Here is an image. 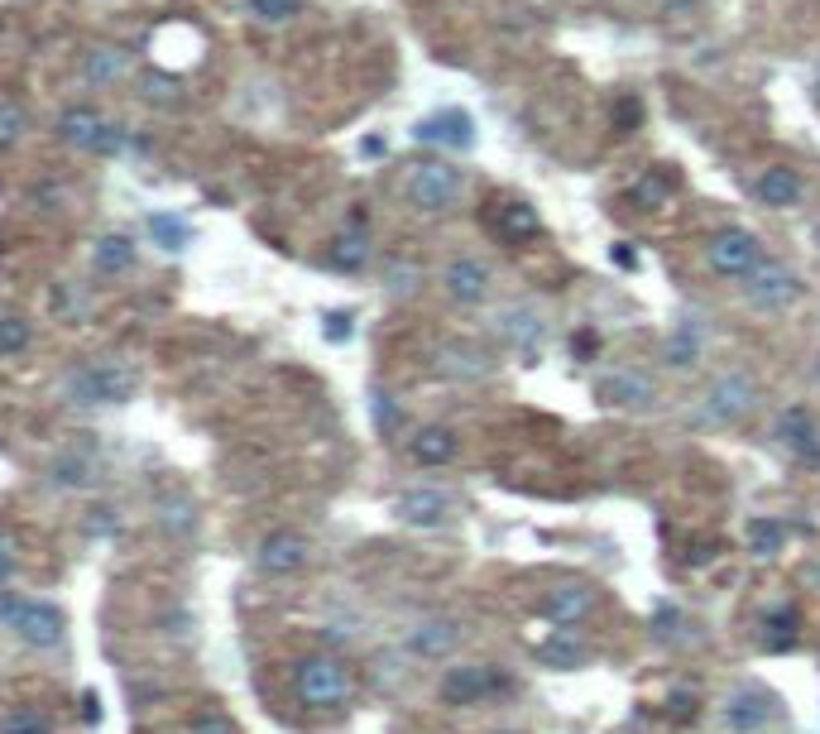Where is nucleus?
I'll return each mask as SVG.
<instances>
[{
	"instance_id": "nucleus-1",
	"label": "nucleus",
	"mask_w": 820,
	"mask_h": 734,
	"mask_svg": "<svg viewBox=\"0 0 820 734\" xmlns=\"http://www.w3.org/2000/svg\"><path fill=\"white\" fill-rule=\"evenodd\" d=\"M293 696L316 715L345 711L355 696V672L345 668L336 653H308V658H298V668H293Z\"/></svg>"
},
{
	"instance_id": "nucleus-2",
	"label": "nucleus",
	"mask_w": 820,
	"mask_h": 734,
	"mask_svg": "<svg viewBox=\"0 0 820 734\" xmlns=\"http://www.w3.org/2000/svg\"><path fill=\"white\" fill-rule=\"evenodd\" d=\"M0 624L20 633L29 648H58L68 633V614L49 600H20L10 590H0Z\"/></svg>"
},
{
	"instance_id": "nucleus-3",
	"label": "nucleus",
	"mask_w": 820,
	"mask_h": 734,
	"mask_svg": "<svg viewBox=\"0 0 820 734\" xmlns=\"http://www.w3.org/2000/svg\"><path fill=\"white\" fill-rule=\"evenodd\" d=\"M58 139L68 144V149H82V154H96V158H115L125 149V130L106 121L101 111L92 106H68L58 115Z\"/></svg>"
},
{
	"instance_id": "nucleus-4",
	"label": "nucleus",
	"mask_w": 820,
	"mask_h": 734,
	"mask_svg": "<svg viewBox=\"0 0 820 734\" xmlns=\"http://www.w3.org/2000/svg\"><path fill=\"white\" fill-rule=\"evenodd\" d=\"M135 389H139V374L129 365H115V360H96V365H86L68 380L72 403H86V409H96V403H125Z\"/></svg>"
},
{
	"instance_id": "nucleus-5",
	"label": "nucleus",
	"mask_w": 820,
	"mask_h": 734,
	"mask_svg": "<svg viewBox=\"0 0 820 734\" xmlns=\"http://www.w3.org/2000/svg\"><path fill=\"white\" fill-rule=\"evenodd\" d=\"M754 403H758V384L748 380L744 370H729L710 384V394H705V403L696 409V423L700 427H729V423H739Z\"/></svg>"
},
{
	"instance_id": "nucleus-6",
	"label": "nucleus",
	"mask_w": 820,
	"mask_h": 734,
	"mask_svg": "<svg viewBox=\"0 0 820 734\" xmlns=\"http://www.w3.org/2000/svg\"><path fill=\"white\" fill-rule=\"evenodd\" d=\"M705 265L715 273H725V279H748L762 265V240L744 226H725L705 240Z\"/></svg>"
},
{
	"instance_id": "nucleus-7",
	"label": "nucleus",
	"mask_w": 820,
	"mask_h": 734,
	"mask_svg": "<svg viewBox=\"0 0 820 734\" xmlns=\"http://www.w3.org/2000/svg\"><path fill=\"white\" fill-rule=\"evenodd\" d=\"M460 187H466L460 168L442 164V158H432V164H417V168L408 173V201H413L417 211H427V216L451 211L456 201H460Z\"/></svg>"
},
{
	"instance_id": "nucleus-8",
	"label": "nucleus",
	"mask_w": 820,
	"mask_h": 734,
	"mask_svg": "<svg viewBox=\"0 0 820 734\" xmlns=\"http://www.w3.org/2000/svg\"><path fill=\"white\" fill-rule=\"evenodd\" d=\"M801 293H806V283L787 265H772V259H762V265L748 273V283H744L748 308H758V312H787Z\"/></svg>"
},
{
	"instance_id": "nucleus-9",
	"label": "nucleus",
	"mask_w": 820,
	"mask_h": 734,
	"mask_svg": "<svg viewBox=\"0 0 820 734\" xmlns=\"http://www.w3.org/2000/svg\"><path fill=\"white\" fill-rule=\"evenodd\" d=\"M509 686V676H504L499 668H485V662H466V668H451L442 676L437 696L442 705H480L489 696H499V691Z\"/></svg>"
},
{
	"instance_id": "nucleus-10",
	"label": "nucleus",
	"mask_w": 820,
	"mask_h": 734,
	"mask_svg": "<svg viewBox=\"0 0 820 734\" xmlns=\"http://www.w3.org/2000/svg\"><path fill=\"white\" fill-rule=\"evenodd\" d=\"M595 604H600V590L590 581H557L542 596V619L557 624V629H575L595 614Z\"/></svg>"
},
{
	"instance_id": "nucleus-11",
	"label": "nucleus",
	"mask_w": 820,
	"mask_h": 734,
	"mask_svg": "<svg viewBox=\"0 0 820 734\" xmlns=\"http://www.w3.org/2000/svg\"><path fill=\"white\" fill-rule=\"evenodd\" d=\"M595 399L610 409H647L657 399V384L643 370H610L595 380Z\"/></svg>"
},
{
	"instance_id": "nucleus-12",
	"label": "nucleus",
	"mask_w": 820,
	"mask_h": 734,
	"mask_svg": "<svg viewBox=\"0 0 820 734\" xmlns=\"http://www.w3.org/2000/svg\"><path fill=\"white\" fill-rule=\"evenodd\" d=\"M308 557H312V542L293 528H279L259 542V571H269V576H293L308 567Z\"/></svg>"
},
{
	"instance_id": "nucleus-13",
	"label": "nucleus",
	"mask_w": 820,
	"mask_h": 734,
	"mask_svg": "<svg viewBox=\"0 0 820 734\" xmlns=\"http://www.w3.org/2000/svg\"><path fill=\"white\" fill-rule=\"evenodd\" d=\"M777 437H782V446L801 461V466H811V471L820 466V427L806 409H787L782 417H777Z\"/></svg>"
},
{
	"instance_id": "nucleus-14",
	"label": "nucleus",
	"mask_w": 820,
	"mask_h": 734,
	"mask_svg": "<svg viewBox=\"0 0 820 734\" xmlns=\"http://www.w3.org/2000/svg\"><path fill=\"white\" fill-rule=\"evenodd\" d=\"M768 720H772V696H768V691H758V686H739L725 701V725H729V734H758Z\"/></svg>"
},
{
	"instance_id": "nucleus-15",
	"label": "nucleus",
	"mask_w": 820,
	"mask_h": 734,
	"mask_svg": "<svg viewBox=\"0 0 820 734\" xmlns=\"http://www.w3.org/2000/svg\"><path fill=\"white\" fill-rule=\"evenodd\" d=\"M442 288L451 293L456 302H485L489 298V269L480 265V259H470V255H460V259H451V265L442 269Z\"/></svg>"
},
{
	"instance_id": "nucleus-16",
	"label": "nucleus",
	"mask_w": 820,
	"mask_h": 734,
	"mask_svg": "<svg viewBox=\"0 0 820 734\" xmlns=\"http://www.w3.org/2000/svg\"><path fill=\"white\" fill-rule=\"evenodd\" d=\"M801 193H806L801 173H797V168H787V164H772V168H762L758 178H754V197L762 201V207H772V211L797 207Z\"/></svg>"
},
{
	"instance_id": "nucleus-17",
	"label": "nucleus",
	"mask_w": 820,
	"mask_h": 734,
	"mask_svg": "<svg viewBox=\"0 0 820 734\" xmlns=\"http://www.w3.org/2000/svg\"><path fill=\"white\" fill-rule=\"evenodd\" d=\"M394 514L413 528H437V524H446V514H451V499H446L442 489H403Z\"/></svg>"
},
{
	"instance_id": "nucleus-18",
	"label": "nucleus",
	"mask_w": 820,
	"mask_h": 734,
	"mask_svg": "<svg viewBox=\"0 0 820 734\" xmlns=\"http://www.w3.org/2000/svg\"><path fill=\"white\" fill-rule=\"evenodd\" d=\"M456 452H460L456 432L442 427V423L413 432V442H408V456L417 461V466H446V461H456Z\"/></svg>"
},
{
	"instance_id": "nucleus-19",
	"label": "nucleus",
	"mask_w": 820,
	"mask_h": 734,
	"mask_svg": "<svg viewBox=\"0 0 820 734\" xmlns=\"http://www.w3.org/2000/svg\"><path fill=\"white\" fill-rule=\"evenodd\" d=\"M413 135L423 139V144H451V149H466V144L475 139V135H470V115H460V111L427 115V121H417Z\"/></svg>"
},
{
	"instance_id": "nucleus-20",
	"label": "nucleus",
	"mask_w": 820,
	"mask_h": 734,
	"mask_svg": "<svg viewBox=\"0 0 820 734\" xmlns=\"http://www.w3.org/2000/svg\"><path fill=\"white\" fill-rule=\"evenodd\" d=\"M700 355H705V327L696 322V317H682V322H672L667 365H676V370H696Z\"/></svg>"
},
{
	"instance_id": "nucleus-21",
	"label": "nucleus",
	"mask_w": 820,
	"mask_h": 734,
	"mask_svg": "<svg viewBox=\"0 0 820 734\" xmlns=\"http://www.w3.org/2000/svg\"><path fill=\"white\" fill-rule=\"evenodd\" d=\"M456 639H460L456 619H423V624L408 633V648L417 658H446L456 648Z\"/></svg>"
},
{
	"instance_id": "nucleus-22",
	"label": "nucleus",
	"mask_w": 820,
	"mask_h": 734,
	"mask_svg": "<svg viewBox=\"0 0 820 734\" xmlns=\"http://www.w3.org/2000/svg\"><path fill=\"white\" fill-rule=\"evenodd\" d=\"M538 230H542V221L528 201H504V207L495 211V236L509 240V245H523V240L538 236Z\"/></svg>"
},
{
	"instance_id": "nucleus-23",
	"label": "nucleus",
	"mask_w": 820,
	"mask_h": 734,
	"mask_svg": "<svg viewBox=\"0 0 820 734\" xmlns=\"http://www.w3.org/2000/svg\"><path fill=\"white\" fill-rule=\"evenodd\" d=\"M365 259H370V236H365V226H360V216H355L351 230H341L336 245H331V269L360 273V269H365Z\"/></svg>"
},
{
	"instance_id": "nucleus-24",
	"label": "nucleus",
	"mask_w": 820,
	"mask_h": 734,
	"mask_svg": "<svg viewBox=\"0 0 820 734\" xmlns=\"http://www.w3.org/2000/svg\"><path fill=\"white\" fill-rule=\"evenodd\" d=\"M499 337L518 345V351H532V345L542 341V317L532 312V308H509V312H499Z\"/></svg>"
},
{
	"instance_id": "nucleus-25",
	"label": "nucleus",
	"mask_w": 820,
	"mask_h": 734,
	"mask_svg": "<svg viewBox=\"0 0 820 734\" xmlns=\"http://www.w3.org/2000/svg\"><path fill=\"white\" fill-rule=\"evenodd\" d=\"M744 542H748V552L754 557H777L787 547V528L777 524V518H768V514H758V518H748V528H744Z\"/></svg>"
},
{
	"instance_id": "nucleus-26",
	"label": "nucleus",
	"mask_w": 820,
	"mask_h": 734,
	"mask_svg": "<svg viewBox=\"0 0 820 734\" xmlns=\"http://www.w3.org/2000/svg\"><path fill=\"white\" fill-rule=\"evenodd\" d=\"M92 265L101 279H111V273H125L129 265H135V240L129 236H101L96 250H92Z\"/></svg>"
},
{
	"instance_id": "nucleus-27",
	"label": "nucleus",
	"mask_w": 820,
	"mask_h": 734,
	"mask_svg": "<svg viewBox=\"0 0 820 734\" xmlns=\"http://www.w3.org/2000/svg\"><path fill=\"white\" fill-rule=\"evenodd\" d=\"M762 629H768L772 653H787V648H797V639H801V610L797 604H782V610H772L762 619Z\"/></svg>"
},
{
	"instance_id": "nucleus-28",
	"label": "nucleus",
	"mask_w": 820,
	"mask_h": 734,
	"mask_svg": "<svg viewBox=\"0 0 820 734\" xmlns=\"http://www.w3.org/2000/svg\"><path fill=\"white\" fill-rule=\"evenodd\" d=\"M125 72H129V53L125 49H92V53H86V77H92L96 86L121 82Z\"/></svg>"
},
{
	"instance_id": "nucleus-29",
	"label": "nucleus",
	"mask_w": 820,
	"mask_h": 734,
	"mask_svg": "<svg viewBox=\"0 0 820 734\" xmlns=\"http://www.w3.org/2000/svg\"><path fill=\"white\" fill-rule=\"evenodd\" d=\"M538 658L547 662V668H561V672H571V668H581V662H585V648L571 639V629H557V639L538 643Z\"/></svg>"
},
{
	"instance_id": "nucleus-30",
	"label": "nucleus",
	"mask_w": 820,
	"mask_h": 734,
	"mask_svg": "<svg viewBox=\"0 0 820 734\" xmlns=\"http://www.w3.org/2000/svg\"><path fill=\"white\" fill-rule=\"evenodd\" d=\"M633 201H639L643 211H657V207H667L672 201V173H662V168H647L639 183H633Z\"/></svg>"
},
{
	"instance_id": "nucleus-31",
	"label": "nucleus",
	"mask_w": 820,
	"mask_h": 734,
	"mask_svg": "<svg viewBox=\"0 0 820 734\" xmlns=\"http://www.w3.org/2000/svg\"><path fill=\"white\" fill-rule=\"evenodd\" d=\"M442 370L446 374H460V380H480V374H489V360L475 351V345H446V351H442Z\"/></svg>"
},
{
	"instance_id": "nucleus-32",
	"label": "nucleus",
	"mask_w": 820,
	"mask_h": 734,
	"mask_svg": "<svg viewBox=\"0 0 820 734\" xmlns=\"http://www.w3.org/2000/svg\"><path fill=\"white\" fill-rule=\"evenodd\" d=\"M29 130V111L20 96H0V149H14Z\"/></svg>"
},
{
	"instance_id": "nucleus-33",
	"label": "nucleus",
	"mask_w": 820,
	"mask_h": 734,
	"mask_svg": "<svg viewBox=\"0 0 820 734\" xmlns=\"http://www.w3.org/2000/svg\"><path fill=\"white\" fill-rule=\"evenodd\" d=\"M149 236H154V245H164L168 255H178L183 245L193 240V230H187V221H178V216L158 211V216H149Z\"/></svg>"
},
{
	"instance_id": "nucleus-34",
	"label": "nucleus",
	"mask_w": 820,
	"mask_h": 734,
	"mask_svg": "<svg viewBox=\"0 0 820 734\" xmlns=\"http://www.w3.org/2000/svg\"><path fill=\"white\" fill-rule=\"evenodd\" d=\"M0 734H53V720L29 711V705H14V711L0 715Z\"/></svg>"
},
{
	"instance_id": "nucleus-35",
	"label": "nucleus",
	"mask_w": 820,
	"mask_h": 734,
	"mask_svg": "<svg viewBox=\"0 0 820 734\" xmlns=\"http://www.w3.org/2000/svg\"><path fill=\"white\" fill-rule=\"evenodd\" d=\"M29 341H34V327H29L20 312H6V317H0V355H20Z\"/></svg>"
},
{
	"instance_id": "nucleus-36",
	"label": "nucleus",
	"mask_w": 820,
	"mask_h": 734,
	"mask_svg": "<svg viewBox=\"0 0 820 734\" xmlns=\"http://www.w3.org/2000/svg\"><path fill=\"white\" fill-rule=\"evenodd\" d=\"M245 6H250V14H255V20H264V24H288L298 14L302 0H245Z\"/></svg>"
},
{
	"instance_id": "nucleus-37",
	"label": "nucleus",
	"mask_w": 820,
	"mask_h": 734,
	"mask_svg": "<svg viewBox=\"0 0 820 734\" xmlns=\"http://www.w3.org/2000/svg\"><path fill=\"white\" fill-rule=\"evenodd\" d=\"M662 715H667L672 725H691V720L700 715V696L696 691H672L667 705H662Z\"/></svg>"
},
{
	"instance_id": "nucleus-38",
	"label": "nucleus",
	"mask_w": 820,
	"mask_h": 734,
	"mask_svg": "<svg viewBox=\"0 0 820 734\" xmlns=\"http://www.w3.org/2000/svg\"><path fill=\"white\" fill-rule=\"evenodd\" d=\"M53 480L68 485V489L86 485V480H92V461H86V456H63V461L53 466Z\"/></svg>"
},
{
	"instance_id": "nucleus-39",
	"label": "nucleus",
	"mask_w": 820,
	"mask_h": 734,
	"mask_svg": "<svg viewBox=\"0 0 820 734\" xmlns=\"http://www.w3.org/2000/svg\"><path fill=\"white\" fill-rule=\"evenodd\" d=\"M187 734H236V725H230L226 715H216V711H201L197 720H193V730Z\"/></svg>"
},
{
	"instance_id": "nucleus-40",
	"label": "nucleus",
	"mask_w": 820,
	"mask_h": 734,
	"mask_svg": "<svg viewBox=\"0 0 820 734\" xmlns=\"http://www.w3.org/2000/svg\"><path fill=\"white\" fill-rule=\"evenodd\" d=\"M14 576V538L10 533H0V586H6Z\"/></svg>"
},
{
	"instance_id": "nucleus-41",
	"label": "nucleus",
	"mask_w": 820,
	"mask_h": 734,
	"mask_svg": "<svg viewBox=\"0 0 820 734\" xmlns=\"http://www.w3.org/2000/svg\"><path fill=\"white\" fill-rule=\"evenodd\" d=\"M326 341H351V317L331 312V317H326Z\"/></svg>"
},
{
	"instance_id": "nucleus-42",
	"label": "nucleus",
	"mask_w": 820,
	"mask_h": 734,
	"mask_svg": "<svg viewBox=\"0 0 820 734\" xmlns=\"http://www.w3.org/2000/svg\"><path fill=\"white\" fill-rule=\"evenodd\" d=\"M374 423H380V427H394V423H398V409L388 403V394L374 399Z\"/></svg>"
},
{
	"instance_id": "nucleus-43",
	"label": "nucleus",
	"mask_w": 820,
	"mask_h": 734,
	"mask_svg": "<svg viewBox=\"0 0 820 734\" xmlns=\"http://www.w3.org/2000/svg\"><path fill=\"white\" fill-rule=\"evenodd\" d=\"M82 715H86V720H92V725H96V720H101V701H96V691H86V696H82Z\"/></svg>"
},
{
	"instance_id": "nucleus-44",
	"label": "nucleus",
	"mask_w": 820,
	"mask_h": 734,
	"mask_svg": "<svg viewBox=\"0 0 820 734\" xmlns=\"http://www.w3.org/2000/svg\"><path fill=\"white\" fill-rule=\"evenodd\" d=\"M571 345H575V355H590V351H600V341L590 337V331H581V337H575Z\"/></svg>"
},
{
	"instance_id": "nucleus-45",
	"label": "nucleus",
	"mask_w": 820,
	"mask_h": 734,
	"mask_svg": "<svg viewBox=\"0 0 820 734\" xmlns=\"http://www.w3.org/2000/svg\"><path fill=\"white\" fill-rule=\"evenodd\" d=\"M639 125V101H624V106H619V125Z\"/></svg>"
},
{
	"instance_id": "nucleus-46",
	"label": "nucleus",
	"mask_w": 820,
	"mask_h": 734,
	"mask_svg": "<svg viewBox=\"0 0 820 734\" xmlns=\"http://www.w3.org/2000/svg\"><path fill=\"white\" fill-rule=\"evenodd\" d=\"M662 6H667L672 14H682V10H691V6H696V0H662Z\"/></svg>"
},
{
	"instance_id": "nucleus-47",
	"label": "nucleus",
	"mask_w": 820,
	"mask_h": 734,
	"mask_svg": "<svg viewBox=\"0 0 820 734\" xmlns=\"http://www.w3.org/2000/svg\"><path fill=\"white\" fill-rule=\"evenodd\" d=\"M816 380H820V360H816Z\"/></svg>"
},
{
	"instance_id": "nucleus-48",
	"label": "nucleus",
	"mask_w": 820,
	"mask_h": 734,
	"mask_svg": "<svg viewBox=\"0 0 820 734\" xmlns=\"http://www.w3.org/2000/svg\"><path fill=\"white\" fill-rule=\"evenodd\" d=\"M816 86H820V72H816Z\"/></svg>"
},
{
	"instance_id": "nucleus-49",
	"label": "nucleus",
	"mask_w": 820,
	"mask_h": 734,
	"mask_svg": "<svg viewBox=\"0 0 820 734\" xmlns=\"http://www.w3.org/2000/svg\"><path fill=\"white\" fill-rule=\"evenodd\" d=\"M499 734H513V730H499Z\"/></svg>"
}]
</instances>
